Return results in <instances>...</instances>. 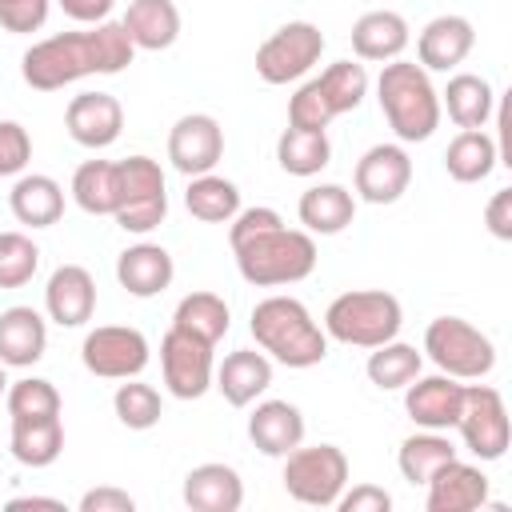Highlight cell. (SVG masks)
<instances>
[{"instance_id":"obj_12","label":"cell","mask_w":512,"mask_h":512,"mask_svg":"<svg viewBox=\"0 0 512 512\" xmlns=\"http://www.w3.org/2000/svg\"><path fill=\"white\" fill-rule=\"evenodd\" d=\"M212 348L208 340L184 332V328H168L160 340V368H164V384L176 400H200L212 388Z\"/></svg>"},{"instance_id":"obj_48","label":"cell","mask_w":512,"mask_h":512,"mask_svg":"<svg viewBox=\"0 0 512 512\" xmlns=\"http://www.w3.org/2000/svg\"><path fill=\"white\" fill-rule=\"evenodd\" d=\"M136 500L124 488H92L80 496V512H132Z\"/></svg>"},{"instance_id":"obj_31","label":"cell","mask_w":512,"mask_h":512,"mask_svg":"<svg viewBox=\"0 0 512 512\" xmlns=\"http://www.w3.org/2000/svg\"><path fill=\"white\" fill-rule=\"evenodd\" d=\"M184 208L204 220V224H228L236 212H240V188L224 176H188V188H184Z\"/></svg>"},{"instance_id":"obj_18","label":"cell","mask_w":512,"mask_h":512,"mask_svg":"<svg viewBox=\"0 0 512 512\" xmlns=\"http://www.w3.org/2000/svg\"><path fill=\"white\" fill-rule=\"evenodd\" d=\"M48 348V324L36 308L12 304L0 312V364L4 368H32Z\"/></svg>"},{"instance_id":"obj_11","label":"cell","mask_w":512,"mask_h":512,"mask_svg":"<svg viewBox=\"0 0 512 512\" xmlns=\"http://www.w3.org/2000/svg\"><path fill=\"white\" fill-rule=\"evenodd\" d=\"M80 360L100 380H132L148 368V340L140 328L128 324H104L92 328L80 344Z\"/></svg>"},{"instance_id":"obj_23","label":"cell","mask_w":512,"mask_h":512,"mask_svg":"<svg viewBox=\"0 0 512 512\" xmlns=\"http://www.w3.org/2000/svg\"><path fill=\"white\" fill-rule=\"evenodd\" d=\"M248 436L264 456H288L296 444H304V416L288 400H264L248 416Z\"/></svg>"},{"instance_id":"obj_43","label":"cell","mask_w":512,"mask_h":512,"mask_svg":"<svg viewBox=\"0 0 512 512\" xmlns=\"http://www.w3.org/2000/svg\"><path fill=\"white\" fill-rule=\"evenodd\" d=\"M32 160V136L16 120H0V176L24 172Z\"/></svg>"},{"instance_id":"obj_36","label":"cell","mask_w":512,"mask_h":512,"mask_svg":"<svg viewBox=\"0 0 512 512\" xmlns=\"http://www.w3.org/2000/svg\"><path fill=\"white\" fill-rule=\"evenodd\" d=\"M228 320V304L216 292H188L172 312V328H184L208 344H216L228 332Z\"/></svg>"},{"instance_id":"obj_51","label":"cell","mask_w":512,"mask_h":512,"mask_svg":"<svg viewBox=\"0 0 512 512\" xmlns=\"http://www.w3.org/2000/svg\"><path fill=\"white\" fill-rule=\"evenodd\" d=\"M8 392V376H4V364H0V396Z\"/></svg>"},{"instance_id":"obj_39","label":"cell","mask_w":512,"mask_h":512,"mask_svg":"<svg viewBox=\"0 0 512 512\" xmlns=\"http://www.w3.org/2000/svg\"><path fill=\"white\" fill-rule=\"evenodd\" d=\"M316 80H320V88H324V96H328V104H332L336 116L360 108V100L368 92V72H364V64H352V60L328 64Z\"/></svg>"},{"instance_id":"obj_41","label":"cell","mask_w":512,"mask_h":512,"mask_svg":"<svg viewBox=\"0 0 512 512\" xmlns=\"http://www.w3.org/2000/svg\"><path fill=\"white\" fill-rule=\"evenodd\" d=\"M40 268V248L24 232H0V288H24Z\"/></svg>"},{"instance_id":"obj_1","label":"cell","mask_w":512,"mask_h":512,"mask_svg":"<svg viewBox=\"0 0 512 512\" xmlns=\"http://www.w3.org/2000/svg\"><path fill=\"white\" fill-rule=\"evenodd\" d=\"M136 56V44L132 36L124 32L120 20H100L96 28L88 32H60V36H48L40 44H32L20 60V72H24V84L36 88V92H56L80 76H116L132 64Z\"/></svg>"},{"instance_id":"obj_50","label":"cell","mask_w":512,"mask_h":512,"mask_svg":"<svg viewBox=\"0 0 512 512\" xmlns=\"http://www.w3.org/2000/svg\"><path fill=\"white\" fill-rule=\"evenodd\" d=\"M24 508H52V512H64V504L52 500V496H16V500H8V512H24Z\"/></svg>"},{"instance_id":"obj_19","label":"cell","mask_w":512,"mask_h":512,"mask_svg":"<svg viewBox=\"0 0 512 512\" xmlns=\"http://www.w3.org/2000/svg\"><path fill=\"white\" fill-rule=\"evenodd\" d=\"M424 488L428 512H472L488 500V476L464 460H448L444 468H436V476Z\"/></svg>"},{"instance_id":"obj_22","label":"cell","mask_w":512,"mask_h":512,"mask_svg":"<svg viewBox=\"0 0 512 512\" xmlns=\"http://www.w3.org/2000/svg\"><path fill=\"white\" fill-rule=\"evenodd\" d=\"M184 504L192 512H236L244 504V480L228 464H196L184 476Z\"/></svg>"},{"instance_id":"obj_29","label":"cell","mask_w":512,"mask_h":512,"mask_svg":"<svg viewBox=\"0 0 512 512\" xmlns=\"http://www.w3.org/2000/svg\"><path fill=\"white\" fill-rule=\"evenodd\" d=\"M500 152H496V140L484 132V128H460V136H452L448 152H444V168L452 180L460 184H476V180H488L492 168H496Z\"/></svg>"},{"instance_id":"obj_28","label":"cell","mask_w":512,"mask_h":512,"mask_svg":"<svg viewBox=\"0 0 512 512\" xmlns=\"http://www.w3.org/2000/svg\"><path fill=\"white\" fill-rule=\"evenodd\" d=\"M296 212H300V224H304L308 232L336 236V232H344V228L352 224L356 200H352V192H348L344 184H316V188H308V192L300 196Z\"/></svg>"},{"instance_id":"obj_25","label":"cell","mask_w":512,"mask_h":512,"mask_svg":"<svg viewBox=\"0 0 512 512\" xmlns=\"http://www.w3.org/2000/svg\"><path fill=\"white\" fill-rule=\"evenodd\" d=\"M408 48V20L392 8H376V12H364L356 24H352V52L360 60H396L400 52Z\"/></svg>"},{"instance_id":"obj_5","label":"cell","mask_w":512,"mask_h":512,"mask_svg":"<svg viewBox=\"0 0 512 512\" xmlns=\"http://www.w3.org/2000/svg\"><path fill=\"white\" fill-rule=\"evenodd\" d=\"M400 324H404L400 300L380 288L344 292L324 312V336L340 344H356V348H376L384 340H396Z\"/></svg>"},{"instance_id":"obj_33","label":"cell","mask_w":512,"mask_h":512,"mask_svg":"<svg viewBox=\"0 0 512 512\" xmlns=\"http://www.w3.org/2000/svg\"><path fill=\"white\" fill-rule=\"evenodd\" d=\"M448 460H456V444L444 432H432V428L408 436L400 444V456H396V464H400L408 484H428L436 476V468H444Z\"/></svg>"},{"instance_id":"obj_15","label":"cell","mask_w":512,"mask_h":512,"mask_svg":"<svg viewBox=\"0 0 512 512\" xmlns=\"http://www.w3.org/2000/svg\"><path fill=\"white\" fill-rule=\"evenodd\" d=\"M64 128L80 148H108L124 128V108L112 92H80L68 100Z\"/></svg>"},{"instance_id":"obj_10","label":"cell","mask_w":512,"mask_h":512,"mask_svg":"<svg viewBox=\"0 0 512 512\" xmlns=\"http://www.w3.org/2000/svg\"><path fill=\"white\" fill-rule=\"evenodd\" d=\"M460 440L472 456L480 460H500L508 452L512 428H508V408L504 396L492 384H472L464 388V404H460Z\"/></svg>"},{"instance_id":"obj_38","label":"cell","mask_w":512,"mask_h":512,"mask_svg":"<svg viewBox=\"0 0 512 512\" xmlns=\"http://www.w3.org/2000/svg\"><path fill=\"white\" fill-rule=\"evenodd\" d=\"M112 408H116V420H120L124 428H132V432H144V428L160 424V416H164L160 392H156L152 384H140L136 376H132V380H124V384L116 388Z\"/></svg>"},{"instance_id":"obj_35","label":"cell","mask_w":512,"mask_h":512,"mask_svg":"<svg viewBox=\"0 0 512 512\" xmlns=\"http://www.w3.org/2000/svg\"><path fill=\"white\" fill-rule=\"evenodd\" d=\"M276 160L288 176H316L332 160L328 132H308V128H284L276 140Z\"/></svg>"},{"instance_id":"obj_49","label":"cell","mask_w":512,"mask_h":512,"mask_svg":"<svg viewBox=\"0 0 512 512\" xmlns=\"http://www.w3.org/2000/svg\"><path fill=\"white\" fill-rule=\"evenodd\" d=\"M60 8H64V16H72L80 24H100V20H108L112 0H60Z\"/></svg>"},{"instance_id":"obj_32","label":"cell","mask_w":512,"mask_h":512,"mask_svg":"<svg viewBox=\"0 0 512 512\" xmlns=\"http://www.w3.org/2000/svg\"><path fill=\"white\" fill-rule=\"evenodd\" d=\"M72 200L88 216H112L120 204V172L108 160H84L72 176Z\"/></svg>"},{"instance_id":"obj_24","label":"cell","mask_w":512,"mask_h":512,"mask_svg":"<svg viewBox=\"0 0 512 512\" xmlns=\"http://www.w3.org/2000/svg\"><path fill=\"white\" fill-rule=\"evenodd\" d=\"M212 376H216L220 396L232 408H248L272 384V360L264 352H256V348H240V352H228L224 364Z\"/></svg>"},{"instance_id":"obj_45","label":"cell","mask_w":512,"mask_h":512,"mask_svg":"<svg viewBox=\"0 0 512 512\" xmlns=\"http://www.w3.org/2000/svg\"><path fill=\"white\" fill-rule=\"evenodd\" d=\"M228 224H232V228H228V240H232V248H236V244H244V240L260 236V232L280 228L284 220H280V212H276V208H244V212H236Z\"/></svg>"},{"instance_id":"obj_9","label":"cell","mask_w":512,"mask_h":512,"mask_svg":"<svg viewBox=\"0 0 512 512\" xmlns=\"http://www.w3.org/2000/svg\"><path fill=\"white\" fill-rule=\"evenodd\" d=\"M324 52V32L308 20H288L256 48V76L264 84H288L300 80Z\"/></svg>"},{"instance_id":"obj_30","label":"cell","mask_w":512,"mask_h":512,"mask_svg":"<svg viewBox=\"0 0 512 512\" xmlns=\"http://www.w3.org/2000/svg\"><path fill=\"white\" fill-rule=\"evenodd\" d=\"M64 452V424L60 416H36V420H12V456L24 468H48Z\"/></svg>"},{"instance_id":"obj_7","label":"cell","mask_w":512,"mask_h":512,"mask_svg":"<svg viewBox=\"0 0 512 512\" xmlns=\"http://www.w3.org/2000/svg\"><path fill=\"white\" fill-rule=\"evenodd\" d=\"M428 360L456 380H480L496 368V344L460 316H436L424 332Z\"/></svg>"},{"instance_id":"obj_37","label":"cell","mask_w":512,"mask_h":512,"mask_svg":"<svg viewBox=\"0 0 512 512\" xmlns=\"http://www.w3.org/2000/svg\"><path fill=\"white\" fill-rule=\"evenodd\" d=\"M420 352L412 344H400V340H384L376 344V352L368 356V380L384 392H396L404 384H412L420 376Z\"/></svg>"},{"instance_id":"obj_27","label":"cell","mask_w":512,"mask_h":512,"mask_svg":"<svg viewBox=\"0 0 512 512\" xmlns=\"http://www.w3.org/2000/svg\"><path fill=\"white\" fill-rule=\"evenodd\" d=\"M8 204H12V216L28 228H52L60 216H64V188L44 176V172H32V176H20L8 192Z\"/></svg>"},{"instance_id":"obj_16","label":"cell","mask_w":512,"mask_h":512,"mask_svg":"<svg viewBox=\"0 0 512 512\" xmlns=\"http://www.w3.org/2000/svg\"><path fill=\"white\" fill-rule=\"evenodd\" d=\"M460 404H464V384H456V376L440 372V376H416L412 384H404V408L420 428H432V432L456 428Z\"/></svg>"},{"instance_id":"obj_17","label":"cell","mask_w":512,"mask_h":512,"mask_svg":"<svg viewBox=\"0 0 512 512\" xmlns=\"http://www.w3.org/2000/svg\"><path fill=\"white\" fill-rule=\"evenodd\" d=\"M44 308L60 328H80L84 320H92V312H96V280H92V272L80 268V264H60L48 276Z\"/></svg>"},{"instance_id":"obj_47","label":"cell","mask_w":512,"mask_h":512,"mask_svg":"<svg viewBox=\"0 0 512 512\" xmlns=\"http://www.w3.org/2000/svg\"><path fill=\"white\" fill-rule=\"evenodd\" d=\"M484 224L496 240H512V188H500L488 208H484Z\"/></svg>"},{"instance_id":"obj_34","label":"cell","mask_w":512,"mask_h":512,"mask_svg":"<svg viewBox=\"0 0 512 512\" xmlns=\"http://www.w3.org/2000/svg\"><path fill=\"white\" fill-rule=\"evenodd\" d=\"M492 104H496V96H492V84L484 76L460 72L444 88V108L456 120V128H484L492 116Z\"/></svg>"},{"instance_id":"obj_8","label":"cell","mask_w":512,"mask_h":512,"mask_svg":"<svg viewBox=\"0 0 512 512\" xmlns=\"http://www.w3.org/2000/svg\"><path fill=\"white\" fill-rule=\"evenodd\" d=\"M120 172V204H116V224L124 232H152L168 216V192H164V172L148 156H128L116 164Z\"/></svg>"},{"instance_id":"obj_6","label":"cell","mask_w":512,"mask_h":512,"mask_svg":"<svg viewBox=\"0 0 512 512\" xmlns=\"http://www.w3.org/2000/svg\"><path fill=\"white\" fill-rule=\"evenodd\" d=\"M348 488V456L336 444L292 448L284 456V492L308 508H336L340 492Z\"/></svg>"},{"instance_id":"obj_13","label":"cell","mask_w":512,"mask_h":512,"mask_svg":"<svg viewBox=\"0 0 512 512\" xmlns=\"http://www.w3.org/2000/svg\"><path fill=\"white\" fill-rule=\"evenodd\" d=\"M224 156V128L208 112H188L168 132V160L184 176H204Z\"/></svg>"},{"instance_id":"obj_42","label":"cell","mask_w":512,"mask_h":512,"mask_svg":"<svg viewBox=\"0 0 512 512\" xmlns=\"http://www.w3.org/2000/svg\"><path fill=\"white\" fill-rule=\"evenodd\" d=\"M332 104H328V96H324V88H320V80H308V84H300L296 88V96L288 100V124L292 128H308V132H324L328 124H332Z\"/></svg>"},{"instance_id":"obj_21","label":"cell","mask_w":512,"mask_h":512,"mask_svg":"<svg viewBox=\"0 0 512 512\" xmlns=\"http://www.w3.org/2000/svg\"><path fill=\"white\" fill-rule=\"evenodd\" d=\"M472 44H476V32L464 16H436L424 24V32L416 40V56H420V68L448 72V68L464 64Z\"/></svg>"},{"instance_id":"obj_3","label":"cell","mask_w":512,"mask_h":512,"mask_svg":"<svg viewBox=\"0 0 512 512\" xmlns=\"http://www.w3.org/2000/svg\"><path fill=\"white\" fill-rule=\"evenodd\" d=\"M376 96H380V112H384L388 128L396 132V140L420 144L440 128V96L428 80V68L400 60V56L388 60L380 68Z\"/></svg>"},{"instance_id":"obj_46","label":"cell","mask_w":512,"mask_h":512,"mask_svg":"<svg viewBox=\"0 0 512 512\" xmlns=\"http://www.w3.org/2000/svg\"><path fill=\"white\" fill-rule=\"evenodd\" d=\"M336 508L340 512H388L392 508V496L384 488H376V484H356L352 492H340Z\"/></svg>"},{"instance_id":"obj_40","label":"cell","mask_w":512,"mask_h":512,"mask_svg":"<svg viewBox=\"0 0 512 512\" xmlns=\"http://www.w3.org/2000/svg\"><path fill=\"white\" fill-rule=\"evenodd\" d=\"M12 420H36V416H60V392L52 380L40 376H24L16 384H8L4 392Z\"/></svg>"},{"instance_id":"obj_14","label":"cell","mask_w":512,"mask_h":512,"mask_svg":"<svg viewBox=\"0 0 512 512\" xmlns=\"http://www.w3.org/2000/svg\"><path fill=\"white\" fill-rule=\"evenodd\" d=\"M412 184V160L400 144H372L356 160V192L368 204H396Z\"/></svg>"},{"instance_id":"obj_4","label":"cell","mask_w":512,"mask_h":512,"mask_svg":"<svg viewBox=\"0 0 512 512\" xmlns=\"http://www.w3.org/2000/svg\"><path fill=\"white\" fill-rule=\"evenodd\" d=\"M232 252H236L240 276L256 288L296 284V280L312 276V268H316V240L308 232H296V228H284V224L236 244Z\"/></svg>"},{"instance_id":"obj_26","label":"cell","mask_w":512,"mask_h":512,"mask_svg":"<svg viewBox=\"0 0 512 512\" xmlns=\"http://www.w3.org/2000/svg\"><path fill=\"white\" fill-rule=\"evenodd\" d=\"M120 24L136 48L160 52V48H172L180 36V8L172 0H132Z\"/></svg>"},{"instance_id":"obj_44","label":"cell","mask_w":512,"mask_h":512,"mask_svg":"<svg viewBox=\"0 0 512 512\" xmlns=\"http://www.w3.org/2000/svg\"><path fill=\"white\" fill-rule=\"evenodd\" d=\"M48 20V0H0V28H8L12 36L36 32Z\"/></svg>"},{"instance_id":"obj_2","label":"cell","mask_w":512,"mask_h":512,"mask_svg":"<svg viewBox=\"0 0 512 512\" xmlns=\"http://www.w3.org/2000/svg\"><path fill=\"white\" fill-rule=\"evenodd\" d=\"M252 340L264 356L288 368H316L328 356V336L296 296H268L252 308Z\"/></svg>"},{"instance_id":"obj_20","label":"cell","mask_w":512,"mask_h":512,"mask_svg":"<svg viewBox=\"0 0 512 512\" xmlns=\"http://www.w3.org/2000/svg\"><path fill=\"white\" fill-rule=\"evenodd\" d=\"M172 276H176V264H172L168 248L148 244V240L124 248L120 260H116V280H120V288H124L128 296H140V300L164 292V288L172 284Z\"/></svg>"}]
</instances>
